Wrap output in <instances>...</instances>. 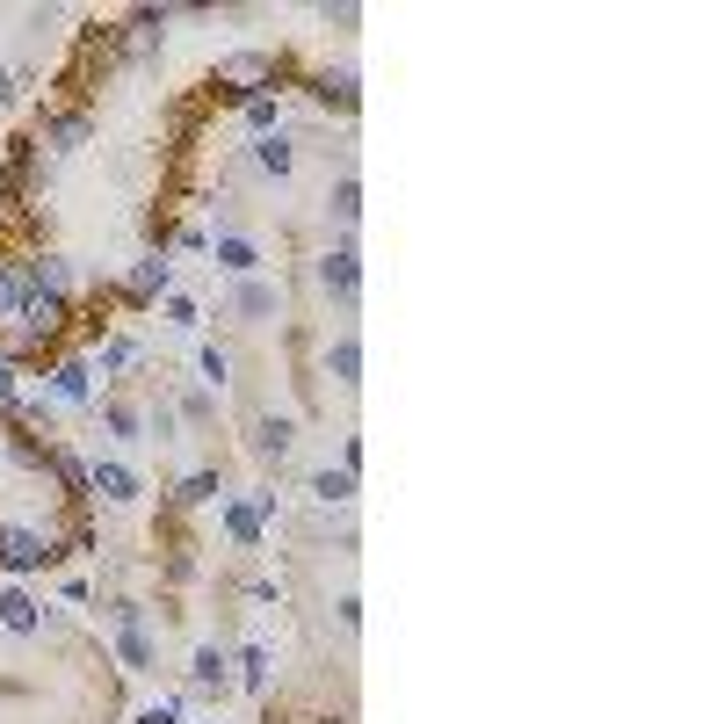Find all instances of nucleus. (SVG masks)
<instances>
[{"instance_id": "nucleus-6", "label": "nucleus", "mask_w": 724, "mask_h": 724, "mask_svg": "<svg viewBox=\"0 0 724 724\" xmlns=\"http://www.w3.org/2000/svg\"><path fill=\"white\" fill-rule=\"evenodd\" d=\"M218 268H232V276H254V268H261V247H254V239H239V232H218Z\"/></svg>"}, {"instance_id": "nucleus-21", "label": "nucleus", "mask_w": 724, "mask_h": 724, "mask_svg": "<svg viewBox=\"0 0 724 724\" xmlns=\"http://www.w3.org/2000/svg\"><path fill=\"white\" fill-rule=\"evenodd\" d=\"M225 370H232V355L225 348H203V384H225Z\"/></svg>"}, {"instance_id": "nucleus-23", "label": "nucleus", "mask_w": 724, "mask_h": 724, "mask_svg": "<svg viewBox=\"0 0 724 724\" xmlns=\"http://www.w3.org/2000/svg\"><path fill=\"white\" fill-rule=\"evenodd\" d=\"M0 102H15V80H8V73H0Z\"/></svg>"}, {"instance_id": "nucleus-11", "label": "nucleus", "mask_w": 724, "mask_h": 724, "mask_svg": "<svg viewBox=\"0 0 724 724\" xmlns=\"http://www.w3.org/2000/svg\"><path fill=\"white\" fill-rule=\"evenodd\" d=\"M326 370H334L341 384H355V370H362V341H355V334H341L334 348H326Z\"/></svg>"}, {"instance_id": "nucleus-9", "label": "nucleus", "mask_w": 724, "mask_h": 724, "mask_svg": "<svg viewBox=\"0 0 724 724\" xmlns=\"http://www.w3.org/2000/svg\"><path fill=\"white\" fill-rule=\"evenodd\" d=\"M160 290H167V261L153 254V261H138V276H131L124 297H131V305H145V297H160Z\"/></svg>"}, {"instance_id": "nucleus-3", "label": "nucleus", "mask_w": 724, "mask_h": 724, "mask_svg": "<svg viewBox=\"0 0 724 724\" xmlns=\"http://www.w3.org/2000/svg\"><path fill=\"white\" fill-rule=\"evenodd\" d=\"M232 305H239V319H247V326H261V319H276L283 290H276V283H261V276H239V297H232Z\"/></svg>"}, {"instance_id": "nucleus-20", "label": "nucleus", "mask_w": 724, "mask_h": 724, "mask_svg": "<svg viewBox=\"0 0 724 724\" xmlns=\"http://www.w3.org/2000/svg\"><path fill=\"white\" fill-rule=\"evenodd\" d=\"M196 688H225V652H196Z\"/></svg>"}, {"instance_id": "nucleus-16", "label": "nucleus", "mask_w": 724, "mask_h": 724, "mask_svg": "<svg viewBox=\"0 0 724 724\" xmlns=\"http://www.w3.org/2000/svg\"><path fill=\"white\" fill-rule=\"evenodd\" d=\"M102 420H109V435H116V442H138V413H131L124 399H109V406H102Z\"/></svg>"}, {"instance_id": "nucleus-10", "label": "nucleus", "mask_w": 724, "mask_h": 724, "mask_svg": "<svg viewBox=\"0 0 724 724\" xmlns=\"http://www.w3.org/2000/svg\"><path fill=\"white\" fill-rule=\"evenodd\" d=\"M312 95L334 109H355V73H312Z\"/></svg>"}, {"instance_id": "nucleus-22", "label": "nucleus", "mask_w": 724, "mask_h": 724, "mask_svg": "<svg viewBox=\"0 0 724 724\" xmlns=\"http://www.w3.org/2000/svg\"><path fill=\"white\" fill-rule=\"evenodd\" d=\"M8 391H15V370H8V362H0V399H8Z\"/></svg>"}, {"instance_id": "nucleus-7", "label": "nucleus", "mask_w": 724, "mask_h": 724, "mask_svg": "<svg viewBox=\"0 0 724 724\" xmlns=\"http://www.w3.org/2000/svg\"><path fill=\"white\" fill-rule=\"evenodd\" d=\"M87 138V116L73 109V116H51V124H44V138L37 145H51V153H73V145Z\"/></svg>"}, {"instance_id": "nucleus-1", "label": "nucleus", "mask_w": 724, "mask_h": 724, "mask_svg": "<svg viewBox=\"0 0 724 724\" xmlns=\"http://www.w3.org/2000/svg\"><path fill=\"white\" fill-rule=\"evenodd\" d=\"M290 435H297V428H290L283 413H261L254 428H247V449H254L261 464H283V457H290Z\"/></svg>"}, {"instance_id": "nucleus-5", "label": "nucleus", "mask_w": 724, "mask_h": 724, "mask_svg": "<svg viewBox=\"0 0 724 724\" xmlns=\"http://www.w3.org/2000/svg\"><path fill=\"white\" fill-rule=\"evenodd\" d=\"M319 283L334 290V297H355V283H362V268H355V247H334L319 261Z\"/></svg>"}, {"instance_id": "nucleus-12", "label": "nucleus", "mask_w": 724, "mask_h": 724, "mask_svg": "<svg viewBox=\"0 0 724 724\" xmlns=\"http://www.w3.org/2000/svg\"><path fill=\"white\" fill-rule=\"evenodd\" d=\"M225 529H232V543H261V507H225Z\"/></svg>"}, {"instance_id": "nucleus-13", "label": "nucleus", "mask_w": 724, "mask_h": 724, "mask_svg": "<svg viewBox=\"0 0 724 724\" xmlns=\"http://www.w3.org/2000/svg\"><path fill=\"white\" fill-rule=\"evenodd\" d=\"M51 391H58V399H87V362H58Z\"/></svg>"}, {"instance_id": "nucleus-18", "label": "nucleus", "mask_w": 724, "mask_h": 724, "mask_svg": "<svg viewBox=\"0 0 724 724\" xmlns=\"http://www.w3.org/2000/svg\"><path fill=\"white\" fill-rule=\"evenodd\" d=\"M355 210H362V189H355V174H348V181H334V218L355 225Z\"/></svg>"}, {"instance_id": "nucleus-15", "label": "nucleus", "mask_w": 724, "mask_h": 724, "mask_svg": "<svg viewBox=\"0 0 724 724\" xmlns=\"http://www.w3.org/2000/svg\"><path fill=\"white\" fill-rule=\"evenodd\" d=\"M22 297H29V283L15 268H0V319H22Z\"/></svg>"}, {"instance_id": "nucleus-24", "label": "nucleus", "mask_w": 724, "mask_h": 724, "mask_svg": "<svg viewBox=\"0 0 724 724\" xmlns=\"http://www.w3.org/2000/svg\"><path fill=\"white\" fill-rule=\"evenodd\" d=\"M319 724H341V717H319Z\"/></svg>"}, {"instance_id": "nucleus-17", "label": "nucleus", "mask_w": 724, "mask_h": 724, "mask_svg": "<svg viewBox=\"0 0 724 724\" xmlns=\"http://www.w3.org/2000/svg\"><path fill=\"white\" fill-rule=\"evenodd\" d=\"M312 493H319V500H348V493H355V471H348V464H341V471H319Z\"/></svg>"}, {"instance_id": "nucleus-4", "label": "nucleus", "mask_w": 724, "mask_h": 724, "mask_svg": "<svg viewBox=\"0 0 724 724\" xmlns=\"http://www.w3.org/2000/svg\"><path fill=\"white\" fill-rule=\"evenodd\" d=\"M37 601H29L22 587H8V594H0V630H15V638H37Z\"/></svg>"}, {"instance_id": "nucleus-14", "label": "nucleus", "mask_w": 724, "mask_h": 724, "mask_svg": "<svg viewBox=\"0 0 724 724\" xmlns=\"http://www.w3.org/2000/svg\"><path fill=\"white\" fill-rule=\"evenodd\" d=\"M254 160H261V174H290V138L276 131V138H261L254 145Z\"/></svg>"}, {"instance_id": "nucleus-2", "label": "nucleus", "mask_w": 724, "mask_h": 724, "mask_svg": "<svg viewBox=\"0 0 724 724\" xmlns=\"http://www.w3.org/2000/svg\"><path fill=\"white\" fill-rule=\"evenodd\" d=\"M87 493H102L109 507H131L138 500V471L131 464H95V471H87Z\"/></svg>"}, {"instance_id": "nucleus-19", "label": "nucleus", "mask_w": 724, "mask_h": 724, "mask_svg": "<svg viewBox=\"0 0 724 724\" xmlns=\"http://www.w3.org/2000/svg\"><path fill=\"white\" fill-rule=\"evenodd\" d=\"M210 493H225V486H218V478H210V471H196V478H189V486H181L174 500H181V507H203Z\"/></svg>"}, {"instance_id": "nucleus-8", "label": "nucleus", "mask_w": 724, "mask_h": 724, "mask_svg": "<svg viewBox=\"0 0 724 724\" xmlns=\"http://www.w3.org/2000/svg\"><path fill=\"white\" fill-rule=\"evenodd\" d=\"M218 80H276V58H261V51H239L218 66Z\"/></svg>"}]
</instances>
